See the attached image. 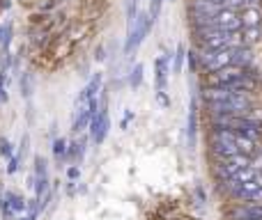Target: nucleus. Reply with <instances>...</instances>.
Listing matches in <instances>:
<instances>
[{
    "mask_svg": "<svg viewBox=\"0 0 262 220\" xmlns=\"http://www.w3.org/2000/svg\"><path fill=\"white\" fill-rule=\"evenodd\" d=\"M198 35V48L200 53L205 51H221V48H239L244 46L242 32H228V30H203Z\"/></svg>",
    "mask_w": 262,
    "mask_h": 220,
    "instance_id": "obj_1",
    "label": "nucleus"
},
{
    "mask_svg": "<svg viewBox=\"0 0 262 220\" xmlns=\"http://www.w3.org/2000/svg\"><path fill=\"white\" fill-rule=\"evenodd\" d=\"M205 104L214 115H249L253 108V99L249 96V92H232L228 99L205 101Z\"/></svg>",
    "mask_w": 262,
    "mask_h": 220,
    "instance_id": "obj_2",
    "label": "nucleus"
},
{
    "mask_svg": "<svg viewBox=\"0 0 262 220\" xmlns=\"http://www.w3.org/2000/svg\"><path fill=\"white\" fill-rule=\"evenodd\" d=\"M212 152L216 154L219 158L232 156V154H239V147H237V133L230 129H214L212 131Z\"/></svg>",
    "mask_w": 262,
    "mask_h": 220,
    "instance_id": "obj_3",
    "label": "nucleus"
},
{
    "mask_svg": "<svg viewBox=\"0 0 262 220\" xmlns=\"http://www.w3.org/2000/svg\"><path fill=\"white\" fill-rule=\"evenodd\" d=\"M152 26H154V21L147 16V14H136L134 23H129V37H127V44H124V51L131 53L134 48H138L140 41L147 37V32Z\"/></svg>",
    "mask_w": 262,
    "mask_h": 220,
    "instance_id": "obj_4",
    "label": "nucleus"
},
{
    "mask_svg": "<svg viewBox=\"0 0 262 220\" xmlns=\"http://www.w3.org/2000/svg\"><path fill=\"white\" fill-rule=\"evenodd\" d=\"M221 5L219 3H209V0H193L189 7L191 18H193V28H203L209 23V18H214L221 12Z\"/></svg>",
    "mask_w": 262,
    "mask_h": 220,
    "instance_id": "obj_5",
    "label": "nucleus"
},
{
    "mask_svg": "<svg viewBox=\"0 0 262 220\" xmlns=\"http://www.w3.org/2000/svg\"><path fill=\"white\" fill-rule=\"evenodd\" d=\"M249 69L244 67H237V64H230V67H223L219 71H212L207 76V85L209 87H228L230 83H235L237 78H242Z\"/></svg>",
    "mask_w": 262,
    "mask_h": 220,
    "instance_id": "obj_6",
    "label": "nucleus"
},
{
    "mask_svg": "<svg viewBox=\"0 0 262 220\" xmlns=\"http://www.w3.org/2000/svg\"><path fill=\"white\" fill-rule=\"evenodd\" d=\"M35 190L39 207H44L49 200V170H46V161L41 156L35 158Z\"/></svg>",
    "mask_w": 262,
    "mask_h": 220,
    "instance_id": "obj_7",
    "label": "nucleus"
},
{
    "mask_svg": "<svg viewBox=\"0 0 262 220\" xmlns=\"http://www.w3.org/2000/svg\"><path fill=\"white\" fill-rule=\"evenodd\" d=\"M251 163V158L249 156H244V154H232V156H226V158H219V163H216V172H219V177H232L237 170H242L244 165H249Z\"/></svg>",
    "mask_w": 262,
    "mask_h": 220,
    "instance_id": "obj_8",
    "label": "nucleus"
},
{
    "mask_svg": "<svg viewBox=\"0 0 262 220\" xmlns=\"http://www.w3.org/2000/svg\"><path fill=\"white\" fill-rule=\"evenodd\" d=\"M108 126H111V121H108V112H106V110H97L95 115H92V119H90V135H92V140H95L97 144L104 142L106 133H108Z\"/></svg>",
    "mask_w": 262,
    "mask_h": 220,
    "instance_id": "obj_9",
    "label": "nucleus"
},
{
    "mask_svg": "<svg viewBox=\"0 0 262 220\" xmlns=\"http://www.w3.org/2000/svg\"><path fill=\"white\" fill-rule=\"evenodd\" d=\"M170 53H163L157 58L154 62V69H157V92L166 90V81H168V74H170Z\"/></svg>",
    "mask_w": 262,
    "mask_h": 220,
    "instance_id": "obj_10",
    "label": "nucleus"
},
{
    "mask_svg": "<svg viewBox=\"0 0 262 220\" xmlns=\"http://www.w3.org/2000/svg\"><path fill=\"white\" fill-rule=\"evenodd\" d=\"M232 220H262V204H242L230 211Z\"/></svg>",
    "mask_w": 262,
    "mask_h": 220,
    "instance_id": "obj_11",
    "label": "nucleus"
},
{
    "mask_svg": "<svg viewBox=\"0 0 262 220\" xmlns=\"http://www.w3.org/2000/svg\"><path fill=\"white\" fill-rule=\"evenodd\" d=\"M26 211V202H23L21 198H16V195H5L3 200V216L5 218H12L14 213H21Z\"/></svg>",
    "mask_w": 262,
    "mask_h": 220,
    "instance_id": "obj_12",
    "label": "nucleus"
},
{
    "mask_svg": "<svg viewBox=\"0 0 262 220\" xmlns=\"http://www.w3.org/2000/svg\"><path fill=\"white\" fill-rule=\"evenodd\" d=\"M242 26L244 28H253V26H262V9L260 7H244L239 14Z\"/></svg>",
    "mask_w": 262,
    "mask_h": 220,
    "instance_id": "obj_13",
    "label": "nucleus"
},
{
    "mask_svg": "<svg viewBox=\"0 0 262 220\" xmlns=\"http://www.w3.org/2000/svg\"><path fill=\"white\" fill-rule=\"evenodd\" d=\"M99 90H101V74H97V76H92V81L88 83V87L81 92V96H78V104H88V99H92V96H99Z\"/></svg>",
    "mask_w": 262,
    "mask_h": 220,
    "instance_id": "obj_14",
    "label": "nucleus"
},
{
    "mask_svg": "<svg viewBox=\"0 0 262 220\" xmlns=\"http://www.w3.org/2000/svg\"><path fill=\"white\" fill-rule=\"evenodd\" d=\"M242 39H244V46L260 44V41H262V26L244 28V32H242Z\"/></svg>",
    "mask_w": 262,
    "mask_h": 220,
    "instance_id": "obj_15",
    "label": "nucleus"
},
{
    "mask_svg": "<svg viewBox=\"0 0 262 220\" xmlns=\"http://www.w3.org/2000/svg\"><path fill=\"white\" fill-rule=\"evenodd\" d=\"M195 106H191V112H189V144L195 142V126H198V119H195Z\"/></svg>",
    "mask_w": 262,
    "mask_h": 220,
    "instance_id": "obj_16",
    "label": "nucleus"
},
{
    "mask_svg": "<svg viewBox=\"0 0 262 220\" xmlns=\"http://www.w3.org/2000/svg\"><path fill=\"white\" fill-rule=\"evenodd\" d=\"M182 64H184V46H177V51H175V67H172V71L180 74L182 71Z\"/></svg>",
    "mask_w": 262,
    "mask_h": 220,
    "instance_id": "obj_17",
    "label": "nucleus"
},
{
    "mask_svg": "<svg viewBox=\"0 0 262 220\" xmlns=\"http://www.w3.org/2000/svg\"><path fill=\"white\" fill-rule=\"evenodd\" d=\"M53 154H55V158H58V161L64 156V154H67V142H64L62 138L55 140V142H53Z\"/></svg>",
    "mask_w": 262,
    "mask_h": 220,
    "instance_id": "obj_18",
    "label": "nucleus"
},
{
    "mask_svg": "<svg viewBox=\"0 0 262 220\" xmlns=\"http://www.w3.org/2000/svg\"><path fill=\"white\" fill-rule=\"evenodd\" d=\"M161 3H163V0H149V12H147V16L152 18V21H157L159 12H161Z\"/></svg>",
    "mask_w": 262,
    "mask_h": 220,
    "instance_id": "obj_19",
    "label": "nucleus"
},
{
    "mask_svg": "<svg viewBox=\"0 0 262 220\" xmlns=\"http://www.w3.org/2000/svg\"><path fill=\"white\" fill-rule=\"evenodd\" d=\"M140 81H143V67L138 64V67L134 69V74H131V85L138 87V85H140Z\"/></svg>",
    "mask_w": 262,
    "mask_h": 220,
    "instance_id": "obj_20",
    "label": "nucleus"
},
{
    "mask_svg": "<svg viewBox=\"0 0 262 220\" xmlns=\"http://www.w3.org/2000/svg\"><path fill=\"white\" fill-rule=\"evenodd\" d=\"M221 5L226 9H235V12H237V9H244V0H223Z\"/></svg>",
    "mask_w": 262,
    "mask_h": 220,
    "instance_id": "obj_21",
    "label": "nucleus"
},
{
    "mask_svg": "<svg viewBox=\"0 0 262 220\" xmlns=\"http://www.w3.org/2000/svg\"><path fill=\"white\" fill-rule=\"evenodd\" d=\"M0 154L3 156H12V147H9L7 140H0Z\"/></svg>",
    "mask_w": 262,
    "mask_h": 220,
    "instance_id": "obj_22",
    "label": "nucleus"
},
{
    "mask_svg": "<svg viewBox=\"0 0 262 220\" xmlns=\"http://www.w3.org/2000/svg\"><path fill=\"white\" fill-rule=\"evenodd\" d=\"M5 99V71H0V101Z\"/></svg>",
    "mask_w": 262,
    "mask_h": 220,
    "instance_id": "obj_23",
    "label": "nucleus"
},
{
    "mask_svg": "<svg viewBox=\"0 0 262 220\" xmlns=\"http://www.w3.org/2000/svg\"><path fill=\"white\" fill-rule=\"evenodd\" d=\"M262 0H244V7H260Z\"/></svg>",
    "mask_w": 262,
    "mask_h": 220,
    "instance_id": "obj_24",
    "label": "nucleus"
},
{
    "mask_svg": "<svg viewBox=\"0 0 262 220\" xmlns=\"http://www.w3.org/2000/svg\"><path fill=\"white\" fill-rule=\"evenodd\" d=\"M16 165H18V158L14 156L12 161H9V167H7V170H9V172H16Z\"/></svg>",
    "mask_w": 262,
    "mask_h": 220,
    "instance_id": "obj_25",
    "label": "nucleus"
},
{
    "mask_svg": "<svg viewBox=\"0 0 262 220\" xmlns=\"http://www.w3.org/2000/svg\"><path fill=\"white\" fill-rule=\"evenodd\" d=\"M78 177V167H69V179H76Z\"/></svg>",
    "mask_w": 262,
    "mask_h": 220,
    "instance_id": "obj_26",
    "label": "nucleus"
}]
</instances>
